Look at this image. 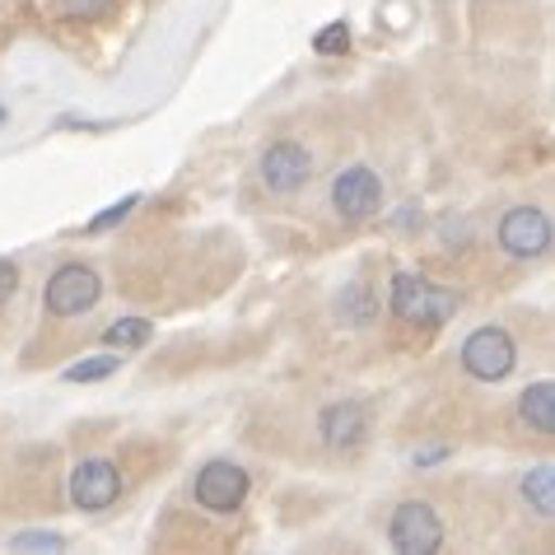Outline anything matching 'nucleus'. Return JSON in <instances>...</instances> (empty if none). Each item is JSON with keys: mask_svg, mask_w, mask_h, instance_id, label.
<instances>
[{"mask_svg": "<svg viewBox=\"0 0 555 555\" xmlns=\"http://www.w3.org/2000/svg\"><path fill=\"white\" fill-rule=\"evenodd\" d=\"M313 48H318V56H341V52L350 48V28H346V20H336V24L322 28V34L313 38Z\"/></svg>", "mask_w": 555, "mask_h": 555, "instance_id": "15", "label": "nucleus"}, {"mask_svg": "<svg viewBox=\"0 0 555 555\" xmlns=\"http://www.w3.org/2000/svg\"><path fill=\"white\" fill-rule=\"evenodd\" d=\"M127 210H131V202H121V206H113L107 215H99V220H94V234H99V229H107V224H117V220H121V215H127Z\"/></svg>", "mask_w": 555, "mask_h": 555, "instance_id": "20", "label": "nucleus"}, {"mask_svg": "<svg viewBox=\"0 0 555 555\" xmlns=\"http://www.w3.org/2000/svg\"><path fill=\"white\" fill-rule=\"evenodd\" d=\"M495 243L514 261H537L551 253V215L542 206H508L495 224Z\"/></svg>", "mask_w": 555, "mask_h": 555, "instance_id": "6", "label": "nucleus"}, {"mask_svg": "<svg viewBox=\"0 0 555 555\" xmlns=\"http://www.w3.org/2000/svg\"><path fill=\"white\" fill-rule=\"evenodd\" d=\"M154 336V322L150 318H121L103 332V346H117V350H135V346H150Z\"/></svg>", "mask_w": 555, "mask_h": 555, "instance_id": "14", "label": "nucleus"}, {"mask_svg": "<svg viewBox=\"0 0 555 555\" xmlns=\"http://www.w3.org/2000/svg\"><path fill=\"white\" fill-rule=\"evenodd\" d=\"M121 500V472L113 457H85L70 472V504L85 514H103Z\"/></svg>", "mask_w": 555, "mask_h": 555, "instance_id": "9", "label": "nucleus"}, {"mask_svg": "<svg viewBox=\"0 0 555 555\" xmlns=\"http://www.w3.org/2000/svg\"><path fill=\"white\" fill-rule=\"evenodd\" d=\"M248 490H253L248 467H238V462H229V457H210L192 481V500L202 504L206 514H238Z\"/></svg>", "mask_w": 555, "mask_h": 555, "instance_id": "4", "label": "nucleus"}, {"mask_svg": "<svg viewBox=\"0 0 555 555\" xmlns=\"http://www.w3.org/2000/svg\"><path fill=\"white\" fill-rule=\"evenodd\" d=\"M332 210L341 224H364L383 210V178L369 164H350L332 182Z\"/></svg>", "mask_w": 555, "mask_h": 555, "instance_id": "7", "label": "nucleus"}, {"mask_svg": "<svg viewBox=\"0 0 555 555\" xmlns=\"http://www.w3.org/2000/svg\"><path fill=\"white\" fill-rule=\"evenodd\" d=\"M336 308H341V322H350V327H369V322L378 318V299L374 289H369L364 281H354L341 299H336Z\"/></svg>", "mask_w": 555, "mask_h": 555, "instance_id": "13", "label": "nucleus"}, {"mask_svg": "<svg viewBox=\"0 0 555 555\" xmlns=\"http://www.w3.org/2000/svg\"><path fill=\"white\" fill-rule=\"evenodd\" d=\"M113 5L117 0H56V10L66 14V20H103Z\"/></svg>", "mask_w": 555, "mask_h": 555, "instance_id": "16", "label": "nucleus"}, {"mask_svg": "<svg viewBox=\"0 0 555 555\" xmlns=\"http://www.w3.org/2000/svg\"><path fill=\"white\" fill-rule=\"evenodd\" d=\"M103 299V275L89 261H66L52 271V281L42 285V308L52 318H85L94 313Z\"/></svg>", "mask_w": 555, "mask_h": 555, "instance_id": "2", "label": "nucleus"}, {"mask_svg": "<svg viewBox=\"0 0 555 555\" xmlns=\"http://www.w3.org/2000/svg\"><path fill=\"white\" fill-rule=\"evenodd\" d=\"M14 289H20V267H14V261H0V308L14 299Z\"/></svg>", "mask_w": 555, "mask_h": 555, "instance_id": "19", "label": "nucleus"}, {"mask_svg": "<svg viewBox=\"0 0 555 555\" xmlns=\"http://www.w3.org/2000/svg\"><path fill=\"white\" fill-rule=\"evenodd\" d=\"M117 374V354H103V360H85L66 369V383H89V378H107Z\"/></svg>", "mask_w": 555, "mask_h": 555, "instance_id": "17", "label": "nucleus"}, {"mask_svg": "<svg viewBox=\"0 0 555 555\" xmlns=\"http://www.w3.org/2000/svg\"><path fill=\"white\" fill-rule=\"evenodd\" d=\"M10 546H14V551H61L66 542H61V537H42V532H28V537H14Z\"/></svg>", "mask_w": 555, "mask_h": 555, "instance_id": "18", "label": "nucleus"}, {"mask_svg": "<svg viewBox=\"0 0 555 555\" xmlns=\"http://www.w3.org/2000/svg\"><path fill=\"white\" fill-rule=\"evenodd\" d=\"M318 439L332 453H354L369 439V406L364 402H332L318 415Z\"/></svg>", "mask_w": 555, "mask_h": 555, "instance_id": "10", "label": "nucleus"}, {"mask_svg": "<svg viewBox=\"0 0 555 555\" xmlns=\"http://www.w3.org/2000/svg\"><path fill=\"white\" fill-rule=\"evenodd\" d=\"M518 421L537 439L555 435V383L551 378H537V383H528V388L518 392Z\"/></svg>", "mask_w": 555, "mask_h": 555, "instance_id": "11", "label": "nucleus"}, {"mask_svg": "<svg viewBox=\"0 0 555 555\" xmlns=\"http://www.w3.org/2000/svg\"><path fill=\"white\" fill-rule=\"evenodd\" d=\"M257 178L271 196L299 192V188H308V178H313V150H308L304 141H295V135H281V141H271L267 150H261Z\"/></svg>", "mask_w": 555, "mask_h": 555, "instance_id": "5", "label": "nucleus"}, {"mask_svg": "<svg viewBox=\"0 0 555 555\" xmlns=\"http://www.w3.org/2000/svg\"><path fill=\"white\" fill-rule=\"evenodd\" d=\"M462 369H467V378H476V383H504L518 369L514 332L500 327V322L476 327L467 341H462Z\"/></svg>", "mask_w": 555, "mask_h": 555, "instance_id": "3", "label": "nucleus"}, {"mask_svg": "<svg viewBox=\"0 0 555 555\" xmlns=\"http://www.w3.org/2000/svg\"><path fill=\"white\" fill-rule=\"evenodd\" d=\"M388 542L402 555H435L443 546V518L435 514V504L406 500V504H397L388 518Z\"/></svg>", "mask_w": 555, "mask_h": 555, "instance_id": "8", "label": "nucleus"}, {"mask_svg": "<svg viewBox=\"0 0 555 555\" xmlns=\"http://www.w3.org/2000/svg\"><path fill=\"white\" fill-rule=\"evenodd\" d=\"M388 308L397 322H406L415 332H439L443 322H453V313L462 308V295L449 285H435L421 271H397L388 285Z\"/></svg>", "mask_w": 555, "mask_h": 555, "instance_id": "1", "label": "nucleus"}, {"mask_svg": "<svg viewBox=\"0 0 555 555\" xmlns=\"http://www.w3.org/2000/svg\"><path fill=\"white\" fill-rule=\"evenodd\" d=\"M518 490H522V504H528L542 522L555 518V467H551V462H537V467L522 476Z\"/></svg>", "mask_w": 555, "mask_h": 555, "instance_id": "12", "label": "nucleus"}]
</instances>
